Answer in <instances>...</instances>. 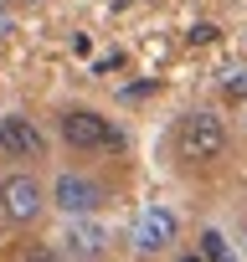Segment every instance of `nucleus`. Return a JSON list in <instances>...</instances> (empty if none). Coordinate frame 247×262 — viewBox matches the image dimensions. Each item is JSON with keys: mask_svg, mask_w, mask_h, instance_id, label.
Masks as SVG:
<instances>
[{"mask_svg": "<svg viewBox=\"0 0 247 262\" xmlns=\"http://www.w3.org/2000/svg\"><path fill=\"white\" fill-rule=\"evenodd\" d=\"M62 139H67L72 149H118V144H123L118 128H113L103 113H93V108H67V113H62Z\"/></svg>", "mask_w": 247, "mask_h": 262, "instance_id": "1", "label": "nucleus"}, {"mask_svg": "<svg viewBox=\"0 0 247 262\" xmlns=\"http://www.w3.org/2000/svg\"><path fill=\"white\" fill-rule=\"evenodd\" d=\"M175 144H180L186 160H216V155L227 149V128H221V118H211V113H186L180 128H175Z\"/></svg>", "mask_w": 247, "mask_h": 262, "instance_id": "2", "label": "nucleus"}, {"mask_svg": "<svg viewBox=\"0 0 247 262\" xmlns=\"http://www.w3.org/2000/svg\"><path fill=\"white\" fill-rule=\"evenodd\" d=\"M42 206H47V195H42V185L31 175H6L0 180V211H6V221L31 226L42 216Z\"/></svg>", "mask_w": 247, "mask_h": 262, "instance_id": "3", "label": "nucleus"}, {"mask_svg": "<svg viewBox=\"0 0 247 262\" xmlns=\"http://www.w3.org/2000/svg\"><path fill=\"white\" fill-rule=\"evenodd\" d=\"M0 149H6L11 160H36V155L47 149V139H42V128H36L31 118L11 113V118H0Z\"/></svg>", "mask_w": 247, "mask_h": 262, "instance_id": "4", "label": "nucleus"}, {"mask_svg": "<svg viewBox=\"0 0 247 262\" xmlns=\"http://www.w3.org/2000/svg\"><path fill=\"white\" fill-rule=\"evenodd\" d=\"M52 201H57V211H67V216H88V211L103 201V190H98L88 175H57Z\"/></svg>", "mask_w": 247, "mask_h": 262, "instance_id": "5", "label": "nucleus"}, {"mask_svg": "<svg viewBox=\"0 0 247 262\" xmlns=\"http://www.w3.org/2000/svg\"><path fill=\"white\" fill-rule=\"evenodd\" d=\"M175 242V216L165 211V206H150L145 216H139V226H134V247L139 252H165Z\"/></svg>", "mask_w": 247, "mask_h": 262, "instance_id": "6", "label": "nucleus"}, {"mask_svg": "<svg viewBox=\"0 0 247 262\" xmlns=\"http://www.w3.org/2000/svg\"><path fill=\"white\" fill-rule=\"evenodd\" d=\"M67 252L72 257H103L108 252V231L98 221H72L67 226Z\"/></svg>", "mask_w": 247, "mask_h": 262, "instance_id": "7", "label": "nucleus"}, {"mask_svg": "<svg viewBox=\"0 0 247 262\" xmlns=\"http://www.w3.org/2000/svg\"><path fill=\"white\" fill-rule=\"evenodd\" d=\"M221 98H227V103H242V98H247V72H227Z\"/></svg>", "mask_w": 247, "mask_h": 262, "instance_id": "8", "label": "nucleus"}, {"mask_svg": "<svg viewBox=\"0 0 247 262\" xmlns=\"http://www.w3.org/2000/svg\"><path fill=\"white\" fill-rule=\"evenodd\" d=\"M201 252H206L211 262H221V257H227V236H221V231H201Z\"/></svg>", "mask_w": 247, "mask_h": 262, "instance_id": "9", "label": "nucleus"}, {"mask_svg": "<svg viewBox=\"0 0 247 262\" xmlns=\"http://www.w3.org/2000/svg\"><path fill=\"white\" fill-rule=\"evenodd\" d=\"M191 41H196V47H206V41H216V26H211V21H201V26H191Z\"/></svg>", "mask_w": 247, "mask_h": 262, "instance_id": "10", "label": "nucleus"}]
</instances>
